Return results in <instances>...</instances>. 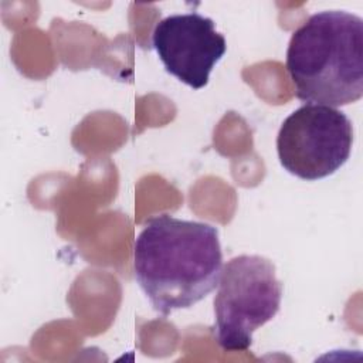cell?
I'll return each mask as SVG.
<instances>
[{
  "mask_svg": "<svg viewBox=\"0 0 363 363\" xmlns=\"http://www.w3.org/2000/svg\"><path fill=\"white\" fill-rule=\"evenodd\" d=\"M133 269L153 309L169 316L218 285L223 251L214 225L169 214L150 218L133 245Z\"/></svg>",
  "mask_w": 363,
  "mask_h": 363,
  "instance_id": "cell-1",
  "label": "cell"
},
{
  "mask_svg": "<svg viewBox=\"0 0 363 363\" xmlns=\"http://www.w3.org/2000/svg\"><path fill=\"white\" fill-rule=\"evenodd\" d=\"M286 71L305 104L345 106L363 96V20L345 10L308 17L291 35Z\"/></svg>",
  "mask_w": 363,
  "mask_h": 363,
  "instance_id": "cell-2",
  "label": "cell"
},
{
  "mask_svg": "<svg viewBox=\"0 0 363 363\" xmlns=\"http://www.w3.org/2000/svg\"><path fill=\"white\" fill-rule=\"evenodd\" d=\"M214 296V337L225 352H242L252 333L279 311L282 284L275 265L261 255H238L221 269Z\"/></svg>",
  "mask_w": 363,
  "mask_h": 363,
  "instance_id": "cell-3",
  "label": "cell"
},
{
  "mask_svg": "<svg viewBox=\"0 0 363 363\" xmlns=\"http://www.w3.org/2000/svg\"><path fill=\"white\" fill-rule=\"evenodd\" d=\"M353 146L352 121L340 109L305 104L282 122L277 136L281 166L302 180H319L337 172Z\"/></svg>",
  "mask_w": 363,
  "mask_h": 363,
  "instance_id": "cell-4",
  "label": "cell"
},
{
  "mask_svg": "<svg viewBox=\"0 0 363 363\" xmlns=\"http://www.w3.org/2000/svg\"><path fill=\"white\" fill-rule=\"evenodd\" d=\"M164 69L193 89L208 84L210 72L227 51V43L210 17L199 13L172 14L156 23L152 33Z\"/></svg>",
  "mask_w": 363,
  "mask_h": 363,
  "instance_id": "cell-5",
  "label": "cell"
}]
</instances>
